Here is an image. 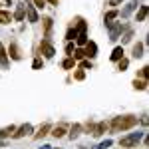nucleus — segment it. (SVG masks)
<instances>
[{"instance_id":"obj_1","label":"nucleus","mask_w":149,"mask_h":149,"mask_svg":"<svg viewBox=\"0 0 149 149\" xmlns=\"http://www.w3.org/2000/svg\"><path fill=\"white\" fill-rule=\"evenodd\" d=\"M135 125H137V117L135 115H117V117L111 119L109 129L113 133H119V131H127V129H131Z\"/></svg>"},{"instance_id":"obj_2","label":"nucleus","mask_w":149,"mask_h":149,"mask_svg":"<svg viewBox=\"0 0 149 149\" xmlns=\"http://www.w3.org/2000/svg\"><path fill=\"white\" fill-rule=\"evenodd\" d=\"M143 135H145L143 131H137V133H129L127 137H121V139H119V145H121L123 149L137 147V143L141 141V139H143Z\"/></svg>"},{"instance_id":"obj_3","label":"nucleus","mask_w":149,"mask_h":149,"mask_svg":"<svg viewBox=\"0 0 149 149\" xmlns=\"http://www.w3.org/2000/svg\"><path fill=\"white\" fill-rule=\"evenodd\" d=\"M40 54H44V58H54L56 56V50H54V46H52L50 40H42V44H40Z\"/></svg>"},{"instance_id":"obj_4","label":"nucleus","mask_w":149,"mask_h":149,"mask_svg":"<svg viewBox=\"0 0 149 149\" xmlns=\"http://www.w3.org/2000/svg\"><path fill=\"white\" fill-rule=\"evenodd\" d=\"M32 131H34V127L30 125V123H24V125H20L18 129H16V131H14V133H12V137H14V139L26 137V135H30Z\"/></svg>"},{"instance_id":"obj_5","label":"nucleus","mask_w":149,"mask_h":149,"mask_svg":"<svg viewBox=\"0 0 149 149\" xmlns=\"http://www.w3.org/2000/svg\"><path fill=\"white\" fill-rule=\"evenodd\" d=\"M84 54H86V58H88V60L95 58V56H97V44H95V42H92V40H88V44L84 46Z\"/></svg>"},{"instance_id":"obj_6","label":"nucleus","mask_w":149,"mask_h":149,"mask_svg":"<svg viewBox=\"0 0 149 149\" xmlns=\"http://www.w3.org/2000/svg\"><path fill=\"white\" fill-rule=\"evenodd\" d=\"M125 30V26L121 22H117V24H109V40H117L119 38V34Z\"/></svg>"},{"instance_id":"obj_7","label":"nucleus","mask_w":149,"mask_h":149,"mask_svg":"<svg viewBox=\"0 0 149 149\" xmlns=\"http://www.w3.org/2000/svg\"><path fill=\"white\" fill-rule=\"evenodd\" d=\"M66 129H68V125H66V123H60V125L52 127L50 131H52V135H54L56 139H60V137H64V135H66Z\"/></svg>"},{"instance_id":"obj_8","label":"nucleus","mask_w":149,"mask_h":149,"mask_svg":"<svg viewBox=\"0 0 149 149\" xmlns=\"http://www.w3.org/2000/svg\"><path fill=\"white\" fill-rule=\"evenodd\" d=\"M6 54H10V58H12V60H16V62H18V60H22L20 48H18V44H14V42L10 44V48H8V52H6Z\"/></svg>"},{"instance_id":"obj_9","label":"nucleus","mask_w":149,"mask_h":149,"mask_svg":"<svg viewBox=\"0 0 149 149\" xmlns=\"http://www.w3.org/2000/svg\"><path fill=\"white\" fill-rule=\"evenodd\" d=\"M0 66L6 70L10 66V60H8V54H6V48L2 46V42H0Z\"/></svg>"},{"instance_id":"obj_10","label":"nucleus","mask_w":149,"mask_h":149,"mask_svg":"<svg viewBox=\"0 0 149 149\" xmlns=\"http://www.w3.org/2000/svg\"><path fill=\"white\" fill-rule=\"evenodd\" d=\"M26 16H28V20H30L32 24L38 22V12L34 10V6H32V4H26Z\"/></svg>"},{"instance_id":"obj_11","label":"nucleus","mask_w":149,"mask_h":149,"mask_svg":"<svg viewBox=\"0 0 149 149\" xmlns=\"http://www.w3.org/2000/svg\"><path fill=\"white\" fill-rule=\"evenodd\" d=\"M123 54H125V52H123V46H115L113 52H111V56H109V60H111V62H119V60L123 58Z\"/></svg>"},{"instance_id":"obj_12","label":"nucleus","mask_w":149,"mask_h":149,"mask_svg":"<svg viewBox=\"0 0 149 149\" xmlns=\"http://www.w3.org/2000/svg\"><path fill=\"white\" fill-rule=\"evenodd\" d=\"M107 123H105V121H100V123H95V127H93V135H95V137H100V135H103V133H105V131H107Z\"/></svg>"},{"instance_id":"obj_13","label":"nucleus","mask_w":149,"mask_h":149,"mask_svg":"<svg viewBox=\"0 0 149 149\" xmlns=\"http://www.w3.org/2000/svg\"><path fill=\"white\" fill-rule=\"evenodd\" d=\"M80 133H81V125H80V123H74V125L70 127V135H68V137L74 141V139L80 137Z\"/></svg>"},{"instance_id":"obj_14","label":"nucleus","mask_w":149,"mask_h":149,"mask_svg":"<svg viewBox=\"0 0 149 149\" xmlns=\"http://www.w3.org/2000/svg\"><path fill=\"white\" fill-rule=\"evenodd\" d=\"M50 129H52V125H50V123H44V125L38 129V133H34V139H42V137H46Z\"/></svg>"},{"instance_id":"obj_15","label":"nucleus","mask_w":149,"mask_h":149,"mask_svg":"<svg viewBox=\"0 0 149 149\" xmlns=\"http://www.w3.org/2000/svg\"><path fill=\"white\" fill-rule=\"evenodd\" d=\"M147 14H149V8H147V6H139V12L135 14V20H137V22H145Z\"/></svg>"},{"instance_id":"obj_16","label":"nucleus","mask_w":149,"mask_h":149,"mask_svg":"<svg viewBox=\"0 0 149 149\" xmlns=\"http://www.w3.org/2000/svg\"><path fill=\"white\" fill-rule=\"evenodd\" d=\"M119 16V12L117 10H109L105 16H103V22H105V26H109V24H113V20Z\"/></svg>"},{"instance_id":"obj_17","label":"nucleus","mask_w":149,"mask_h":149,"mask_svg":"<svg viewBox=\"0 0 149 149\" xmlns=\"http://www.w3.org/2000/svg\"><path fill=\"white\" fill-rule=\"evenodd\" d=\"M24 14H26V6L20 4V6L16 8V12L12 14V20H18V22H20V20H24Z\"/></svg>"},{"instance_id":"obj_18","label":"nucleus","mask_w":149,"mask_h":149,"mask_svg":"<svg viewBox=\"0 0 149 149\" xmlns=\"http://www.w3.org/2000/svg\"><path fill=\"white\" fill-rule=\"evenodd\" d=\"M135 8H137V0H131V2L127 4L125 8L121 10V16H129V14H131V12L135 10Z\"/></svg>"},{"instance_id":"obj_19","label":"nucleus","mask_w":149,"mask_h":149,"mask_svg":"<svg viewBox=\"0 0 149 149\" xmlns=\"http://www.w3.org/2000/svg\"><path fill=\"white\" fill-rule=\"evenodd\" d=\"M16 131V127L14 125H8V127H4V129H0V139H4V137H12V133Z\"/></svg>"},{"instance_id":"obj_20","label":"nucleus","mask_w":149,"mask_h":149,"mask_svg":"<svg viewBox=\"0 0 149 149\" xmlns=\"http://www.w3.org/2000/svg\"><path fill=\"white\" fill-rule=\"evenodd\" d=\"M143 50H145V46H143L141 42H137V44L133 46V58H135V60L141 58V56H143Z\"/></svg>"},{"instance_id":"obj_21","label":"nucleus","mask_w":149,"mask_h":149,"mask_svg":"<svg viewBox=\"0 0 149 149\" xmlns=\"http://www.w3.org/2000/svg\"><path fill=\"white\" fill-rule=\"evenodd\" d=\"M133 88L135 90H139V92H143V90H147V80H133Z\"/></svg>"},{"instance_id":"obj_22","label":"nucleus","mask_w":149,"mask_h":149,"mask_svg":"<svg viewBox=\"0 0 149 149\" xmlns=\"http://www.w3.org/2000/svg\"><path fill=\"white\" fill-rule=\"evenodd\" d=\"M12 22V14L6 10H0V24H10Z\"/></svg>"},{"instance_id":"obj_23","label":"nucleus","mask_w":149,"mask_h":149,"mask_svg":"<svg viewBox=\"0 0 149 149\" xmlns=\"http://www.w3.org/2000/svg\"><path fill=\"white\" fill-rule=\"evenodd\" d=\"M74 66H76V60H74L72 56H68L64 62H62V68L64 70H74Z\"/></svg>"},{"instance_id":"obj_24","label":"nucleus","mask_w":149,"mask_h":149,"mask_svg":"<svg viewBox=\"0 0 149 149\" xmlns=\"http://www.w3.org/2000/svg\"><path fill=\"white\" fill-rule=\"evenodd\" d=\"M44 28H46V40H50V34H52V18H44Z\"/></svg>"},{"instance_id":"obj_25","label":"nucleus","mask_w":149,"mask_h":149,"mask_svg":"<svg viewBox=\"0 0 149 149\" xmlns=\"http://www.w3.org/2000/svg\"><path fill=\"white\" fill-rule=\"evenodd\" d=\"M127 66H129V60H127V58H121V60L117 62V70H119V72H125Z\"/></svg>"},{"instance_id":"obj_26","label":"nucleus","mask_w":149,"mask_h":149,"mask_svg":"<svg viewBox=\"0 0 149 149\" xmlns=\"http://www.w3.org/2000/svg\"><path fill=\"white\" fill-rule=\"evenodd\" d=\"M76 38H78V32H76V28H70L68 32H66V40H68V42H74Z\"/></svg>"},{"instance_id":"obj_27","label":"nucleus","mask_w":149,"mask_h":149,"mask_svg":"<svg viewBox=\"0 0 149 149\" xmlns=\"http://www.w3.org/2000/svg\"><path fill=\"white\" fill-rule=\"evenodd\" d=\"M44 68V60L38 56V58H34V62H32V70H42Z\"/></svg>"},{"instance_id":"obj_28","label":"nucleus","mask_w":149,"mask_h":149,"mask_svg":"<svg viewBox=\"0 0 149 149\" xmlns=\"http://www.w3.org/2000/svg\"><path fill=\"white\" fill-rule=\"evenodd\" d=\"M131 38H133V30H127L125 34L121 36V44H127V42H131Z\"/></svg>"},{"instance_id":"obj_29","label":"nucleus","mask_w":149,"mask_h":149,"mask_svg":"<svg viewBox=\"0 0 149 149\" xmlns=\"http://www.w3.org/2000/svg\"><path fill=\"white\" fill-rule=\"evenodd\" d=\"M76 42H78L80 46H86V44H88V34H78Z\"/></svg>"},{"instance_id":"obj_30","label":"nucleus","mask_w":149,"mask_h":149,"mask_svg":"<svg viewBox=\"0 0 149 149\" xmlns=\"http://www.w3.org/2000/svg\"><path fill=\"white\" fill-rule=\"evenodd\" d=\"M72 58H74V60H84V58H86V54H84V50H74V54H72Z\"/></svg>"},{"instance_id":"obj_31","label":"nucleus","mask_w":149,"mask_h":149,"mask_svg":"<svg viewBox=\"0 0 149 149\" xmlns=\"http://www.w3.org/2000/svg\"><path fill=\"white\" fill-rule=\"evenodd\" d=\"M32 6H34V8H40V10H42V8L46 6V0H32Z\"/></svg>"},{"instance_id":"obj_32","label":"nucleus","mask_w":149,"mask_h":149,"mask_svg":"<svg viewBox=\"0 0 149 149\" xmlns=\"http://www.w3.org/2000/svg\"><path fill=\"white\" fill-rule=\"evenodd\" d=\"M81 70H92V60H81Z\"/></svg>"},{"instance_id":"obj_33","label":"nucleus","mask_w":149,"mask_h":149,"mask_svg":"<svg viewBox=\"0 0 149 149\" xmlns=\"http://www.w3.org/2000/svg\"><path fill=\"white\" fill-rule=\"evenodd\" d=\"M74 78H76V80H78V81H81V80H84V78H86V72H84V70H78V72L74 74Z\"/></svg>"},{"instance_id":"obj_34","label":"nucleus","mask_w":149,"mask_h":149,"mask_svg":"<svg viewBox=\"0 0 149 149\" xmlns=\"http://www.w3.org/2000/svg\"><path fill=\"white\" fill-rule=\"evenodd\" d=\"M74 50H76V48H74V42H68V44H66V54L72 56V54H74Z\"/></svg>"},{"instance_id":"obj_35","label":"nucleus","mask_w":149,"mask_h":149,"mask_svg":"<svg viewBox=\"0 0 149 149\" xmlns=\"http://www.w3.org/2000/svg\"><path fill=\"white\" fill-rule=\"evenodd\" d=\"M147 74H149V68H147V66H143V68L139 70V76H141L143 80H147Z\"/></svg>"},{"instance_id":"obj_36","label":"nucleus","mask_w":149,"mask_h":149,"mask_svg":"<svg viewBox=\"0 0 149 149\" xmlns=\"http://www.w3.org/2000/svg\"><path fill=\"white\" fill-rule=\"evenodd\" d=\"M109 145H111V141H109V139H105L103 143H100V145H97V149H107Z\"/></svg>"},{"instance_id":"obj_37","label":"nucleus","mask_w":149,"mask_h":149,"mask_svg":"<svg viewBox=\"0 0 149 149\" xmlns=\"http://www.w3.org/2000/svg\"><path fill=\"white\" fill-rule=\"evenodd\" d=\"M123 0H109V6H119Z\"/></svg>"},{"instance_id":"obj_38","label":"nucleus","mask_w":149,"mask_h":149,"mask_svg":"<svg viewBox=\"0 0 149 149\" xmlns=\"http://www.w3.org/2000/svg\"><path fill=\"white\" fill-rule=\"evenodd\" d=\"M0 6H12V0H0Z\"/></svg>"},{"instance_id":"obj_39","label":"nucleus","mask_w":149,"mask_h":149,"mask_svg":"<svg viewBox=\"0 0 149 149\" xmlns=\"http://www.w3.org/2000/svg\"><path fill=\"white\" fill-rule=\"evenodd\" d=\"M141 123H143V125H147V115H145V113L141 115Z\"/></svg>"},{"instance_id":"obj_40","label":"nucleus","mask_w":149,"mask_h":149,"mask_svg":"<svg viewBox=\"0 0 149 149\" xmlns=\"http://www.w3.org/2000/svg\"><path fill=\"white\" fill-rule=\"evenodd\" d=\"M46 2H50L52 6H58V2H60V0H46Z\"/></svg>"},{"instance_id":"obj_41","label":"nucleus","mask_w":149,"mask_h":149,"mask_svg":"<svg viewBox=\"0 0 149 149\" xmlns=\"http://www.w3.org/2000/svg\"><path fill=\"white\" fill-rule=\"evenodd\" d=\"M50 149H52V147H50Z\"/></svg>"}]
</instances>
